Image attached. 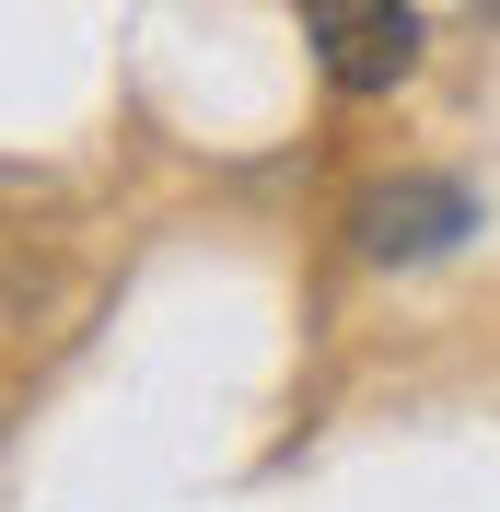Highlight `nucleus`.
I'll return each instance as SVG.
<instances>
[{"instance_id":"nucleus-1","label":"nucleus","mask_w":500,"mask_h":512,"mask_svg":"<svg viewBox=\"0 0 500 512\" xmlns=\"http://www.w3.org/2000/svg\"><path fill=\"white\" fill-rule=\"evenodd\" d=\"M466 233H477V187H454V175H384V187L349 198V245L373 268H419Z\"/></svg>"},{"instance_id":"nucleus-2","label":"nucleus","mask_w":500,"mask_h":512,"mask_svg":"<svg viewBox=\"0 0 500 512\" xmlns=\"http://www.w3.org/2000/svg\"><path fill=\"white\" fill-rule=\"evenodd\" d=\"M303 47L338 94H396L419 70V12L407 0H303Z\"/></svg>"}]
</instances>
